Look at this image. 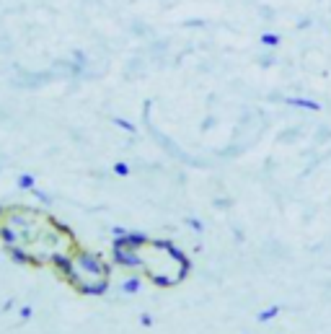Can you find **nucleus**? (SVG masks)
I'll return each instance as SVG.
<instances>
[{
  "label": "nucleus",
  "instance_id": "obj_3",
  "mask_svg": "<svg viewBox=\"0 0 331 334\" xmlns=\"http://www.w3.org/2000/svg\"><path fill=\"white\" fill-rule=\"evenodd\" d=\"M70 267V283H75L83 290H98L106 283V267L88 254H73L70 259L62 262Z\"/></svg>",
  "mask_w": 331,
  "mask_h": 334
},
{
  "label": "nucleus",
  "instance_id": "obj_1",
  "mask_svg": "<svg viewBox=\"0 0 331 334\" xmlns=\"http://www.w3.org/2000/svg\"><path fill=\"white\" fill-rule=\"evenodd\" d=\"M0 236L13 249V252L34 264L57 262L62 264L75 254L73 236L57 226L52 218L37 212V210H6L0 212Z\"/></svg>",
  "mask_w": 331,
  "mask_h": 334
},
{
  "label": "nucleus",
  "instance_id": "obj_2",
  "mask_svg": "<svg viewBox=\"0 0 331 334\" xmlns=\"http://www.w3.org/2000/svg\"><path fill=\"white\" fill-rule=\"evenodd\" d=\"M143 267L153 280H158L160 285H171L176 280H181L184 275V259L181 254H176L171 246L165 244H153V241H137L132 244V262Z\"/></svg>",
  "mask_w": 331,
  "mask_h": 334
}]
</instances>
